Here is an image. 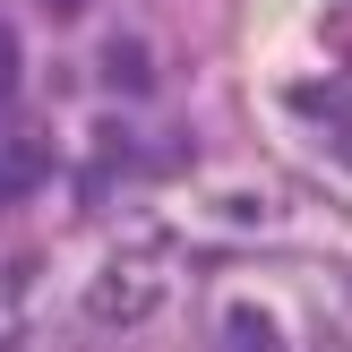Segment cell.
I'll list each match as a JSON object with an SVG mask.
<instances>
[{
  "instance_id": "6da1fadb",
  "label": "cell",
  "mask_w": 352,
  "mask_h": 352,
  "mask_svg": "<svg viewBox=\"0 0 352 352\" xmlns=\"http://www.w3.org/2000/svg\"><path fill=\"white\" fill-rule=\"evenodd\" d=\"M164 292H172V241L164 232H138V241H120V250L95 267V284H86V318H103V327H146L155 309H164Z\"/></svg>"
},
{
  "instance_id": "5b68a950",
  "label": "cell",
  "mask_w": 352,
  "mask_h": 352,
  "mask_svg": "<svg viewBox=\"0 0 352 352\" xmlns=\"http://www.w3.org/2000/svg\"><path fill=\"white\" fill-rule=\"evenodd\" d=\"M103 86L138 95V86H146V52H138V43H112V52H103Z\"/></svg>"
},
{
  "instance_id": "7a4b0ae2",
  "label": "cell",
  "mask_w": 352,
  "mask_h": 352,
  "mask_svg": "<svg viewBox=\"0 0 352 352\" xmlns=\"http://www.w3.org/2000/svg\"><path fill=\"white\" fill-rule=\"evenodd\" d=\"M34 327V258H0V352H26Z\"/></svg>"
},
{
  "instance_id": "3957f363",
  "label": "cell",
  "mask_w": 352,
  "mask_h": 352,
  "mask_svg": "<svg viewBox=\"0 0 352 352\" xmlns=\"http://www.w3.org/2000/svg\"><path fill=\"white\" fill-rule=\"evenodd\" d=\"M52 181V155L34 146V138H0V206H17V198H34V189Z\"/></svg>"
},
{
  "instance_id": "8992f818",
  "label": "cell",
  "mask_w": 352,
  "mask_h": 352,
  "mask_svg": "<svg viewBox=\"0 0 352 352\" xmlns=\"http://www.w3.org/2000/svg\"><path fill=\"white\" fill-rule=\"evenodd\" d=\"M9 86H17V34L0 26V95H9Z\"/></svg>"
},
{
  "instance_id": "277c9868",
  "label": "cell",
  "mask_w": 352,
  "mask_h": 352,
  "mask_svg": "<svg viewBox=\"0 0 352 352\" xmlns=\"http://www.w3.org/2000/svg\"><path fill=\"white\" fill-rule=\"evenodd\" d=\"M223 344L232 352H284V327H275L258 301H241V309H223Z\"/></svg>"
}]
</instances>
